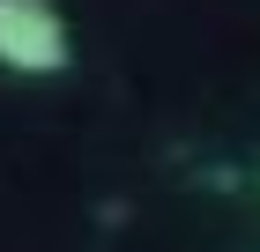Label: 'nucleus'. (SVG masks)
I'll return each instance as SVG.
<instances>
[{
    "instance_id": "obj_1",
    "label": "nucleus",
    "mask_w": 260,
    "mask_h": 252,
    "mask_svg": "<svg viewBox=\"0 0 260 252\" xmlns=\"http://www.w3.org/2000/svg\"><path fill=\"white\" fill-rule=\"evenodd\" d=\"M0 67L22 82L75 67V30H67L60 0H0Z\"/></svg>"
}]
</instances>
